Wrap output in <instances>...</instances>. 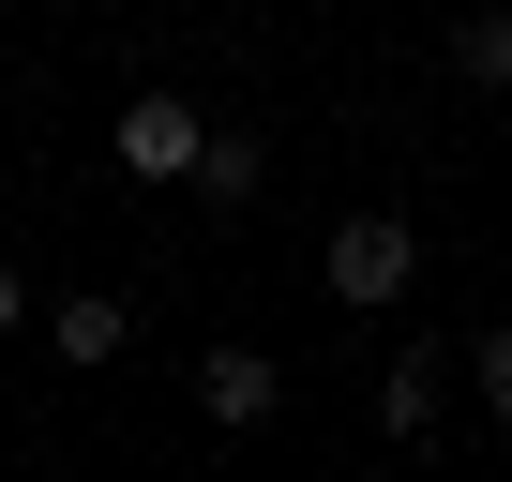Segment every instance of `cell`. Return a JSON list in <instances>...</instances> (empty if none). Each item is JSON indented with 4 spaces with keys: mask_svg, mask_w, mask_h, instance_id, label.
Here are the masks:
<instances>
[{
    "mask_svg": "<svg viewBox=\"0 0 512 482\" xmlns=\"http://www.w3.org/2000/svg\"><path fill=\"white\" fill-rule=\"evenodd\" d=\"M452 76H467V91H512V16H467V31H452Z\"/></svg>",
    "mask_w": 512,
    "mask_h": 482,
    "instance_id": "52a82bcc",
    "label": "cell"
},
{
    "mask_svg": "<svg viewBox=\"0 0 512 482\" xmlns=\"http://www.w3.org/2000/svg\"><path fill=\"white\" fill-rule=\"evenodd\" d=\"M16 317H31V272H16V257H0V332H16Z\"/></svg>",
    "mask_w": 512,
    "mask_h": 482,
    "instance_id": "9c48e42d",
    "label": "cell"
},
{
    "mask_svg": "<svg viewBox=\"0 0 512 482\" xmlns=\"http://www.w3.org/2000/svg\"><path fill=\"white\" fill-rule=\"evenodd\" d=\"M196 407H211L226 437H256V422L287 407V362H272V347H196Z\"/></svg>",
    "mask_w": 512,
    "mask_h": 482,
    "instance_id": "3957f363",
    "label": "cell"
},
{
    "mask_svg": "<svg viewBox=\"0 0 512 482\" xmlns=\"http://www.w3.org/2000/svg\"><path fill=\"white\" fill-rule=\"evenodd\" d=\"M467 392H482V422H512V317L467 332Z\"/></svg>",
    "mask_w": 512,
    "mask_h": 482,
    "instance_id": "ba28073f",
    "label": "cell"
},
{
    "mask_svg": "<svg viewBox=\"0 0 512 482\" xmlns=\"http://www.w3.org/2000/svg\"><path fill=\"white\" fill-rule=\"evenodd\" d=\"M452 362H467V347H452ZM452 362H437V347H392V362H377V437H437Z\"/></svg>",
    "mask_w": 512,
    "mask_h": 482,
    "instance_id": "277c9868",
    "label": "cell"
},
{
    "mask_svg": "<svg viewBox=\"0 0 512 482\" xmlns=\"http://www.w3.org/2000/svg\"><path fill=\"white\" fill-rule=\"evenodd\" d=\"M317 287H332V302H362V317H377V302H407V287H422V226H407V211H347V226L317 241Z\"/></svg>",
    "mask_w": 512,
    "mask_h": 482,
    "instance_id": "6da1fadb",
    "label": "cell"
},
{
    "mask_svg": "<svg viewBox=\"0 0 512 482\" xmlns=\"http://www.w3.org/2000/svg\"><path fill=\"white\" fill-rule=\"evenodd\" d=\"M256 181H272V151H256V136H241V121H226V136H211V166H196V196H211V211H241V196H256Z\"/></svg>",
    "mask_w": 512,
    "mask_h": 482,
    "instance_id": "8992f818",
    "label": "cell"
},
{
    "mask_svg": "<svg viewBox=\"0 0 512 482\" xmlns=\"http://www.w3.org/2000/svg\"><path fill=\"white\" fill-rule=\"evenodd\" d=\"M211 136H226V121H196V91H136V106L106 121V151H121L136 181H196V166H211Z\"/></svg>",
    "mask_w": 512,
    "mask_h": 482,
    "instance_id": "7a4b0ae2",
    "label": "cell"
},
{
    "mask_svg": "<svg viewBox=\"0 0 512 482\" xmlns=\"http://www.w3.org/2000/svg\"><path fill=\"white\" fill-rule=\"evenodd\" d=\"M46 332H61V362H121V347H136V302H121V287H61Z\"/></svg>",
    "mask_w": 512,
    "mask_h": 482,
    "instance_id": "5b68a950",
    "label": "cell"
}]
</instances>
